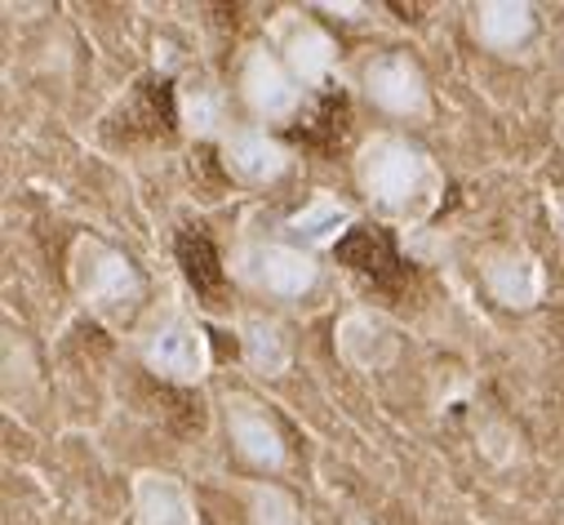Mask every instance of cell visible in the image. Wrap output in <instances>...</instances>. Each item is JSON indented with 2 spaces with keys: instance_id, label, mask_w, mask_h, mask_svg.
<instances>
[{
  "instance_id": "cell-1",
  "label": "cell",
  "mask_w": 564,
  "mask_h": 525,
  "mask_svg": "<svg viewBox=\"0 0 564 525\" xmlns=\"http://www.w3.org/2000/svg\"><path fill=\"white\" fill-rule=\"evenodd\" d=\"M351 183L365 210L395 232L427 227L449 192L445 165L404 129H369L351 152Z\"/></svg>"
},
{
  "instance_id": "cell-2",
  "label": "cell",
  "mask_w": 564,
  "mask_h": 525,
  "mask_svg": "<svg viewBox=\"0 0 564 525\" xmlns=\"http://www.w3.org/2000/svg\"><path fill=\"white\" fill-rule=\"evenodd\" d=\"M227 277L240 294L267 308H312L329 286L325 258L290 240L280 223H267L262 214L240 218L227 249Z\"/></svg>"
},
{
  "instance_id": "cell-3",
  "label": "cell",
  "mask_w": 564,
  "mask_h": 525,
  "mask_svg": "<svg viewBox=\"0 0 564 525\" xmlns=\"http://www.w3.org/2000/svg\"><path fill=\"white\" fill-rule=\"evenodd\" d=\"M63 272H67V290L76 299L80 312H89L102 325H124L133 330L138 317L152 308L148 299V277L143 268L107 236L98 232H76L63 258Z\"/></svg>"
},
{
  "instance_id": "cell-4",
  "label": "cell",
  "mask_w": 564,
  "mask_h": 525,
  "mask_svg": "<svg viewBox=\"0 0 564 525\" xmlns=\"http://www.w3.org/2000/svg\"><path fill=\"white\" fill-rule=\"evenodd\" d=\"M129 352L152 378L170 387H200L214 374V339L178 290H165L138 317V325L129 330Z\"/></svg>"
},
{
  "instance_id": "cell-5",
  "label": "cell",
  "mask_w": 564,
  "mask_h": 525,
  "mask_svg": "<svg viewBox=\"0 0 564 525\" xmlns=\"http://www.w3.org/2000/svg\"><path fill=\"white\" fill-rule=\"evenodd\" d=\"M351 81H356L360 98L395 125H427L436 116L432 81L409 50H395V45L365 50L360 63L351 67Z\"/></svg>"
},
{
  "instance_id": "cell-6",
  "label": "cell",
  "mask_w": 564,
  "mask_h": 525,
  "mask_svg": "<svg viewBox=\"0 0 564 525\" xmlns=\"http://www.w3.org/2000/svg\"><path fill=\"white\" fill-rule=\"evenodd\" d=\"M236 98L249 111L253 125L280 129L294 125L307 107V89L294 81V72L280 63V54L267 41H249L236 58Z\"/></svg>"
},
{
  "instance_id": "cell-7",
  "label": "cell",
  "mask_w": 564,
  "mask_h": 525,
  "mask_svg": "<svg viewBox=\"0 0 564 525\" xmlns=\"http://www.w3.org/2000/svg\"><path fill=\"white\" fill-rule=\"evenodd\" d=\"M262 41L280 54V63L294 72V81L307 94L312 89H325L338 76V58H343L338 36L307 6H280V10H271Z\"/></svg>"
},
{
  "instance_id": "cell-8",
  "label": "cell",
  "mask_w": 564,
  "mask_h": 525,
  "mask_svg": "<svg viewBox=\"0 0 564 525\" xmlns=\"http://www.w3.org/2000/svg\"><path fill=\"white\" fill-rule=\"evenodd\" d=\"M218 415H223V432L231 441V454L258 472V476H280L290 472V437L280 428V419L245 387H227L218 397Z\"/></svg>"
},
{
  "instance_id": "cell-9",
  "label": "cell",
  "mask_w": 564,
  "mask_h": 525,
  "mask_svg": "<svg viewBox=\"0 0 564 525\" xmlns=\"http://www.w3.org/2000/svg\"><path fill=\"white\" fill-rule=\"evenodd\" d=\"M476 277L502 312H538L551 290L542 254L524 240H485L476 249Z\"/></svg>"
},
{
  "instance_id": "cell-10",
  "label": "cell",
  "mask_w": 564,
  "mask_h": 525,
  "mask_svg": "<svg viewBox=\"0 0 564 525\" xmlns=\"http://www.w3.org/2000/svg\"><path fill=\"white\" fill-rule=\"evenodd\" d=\"M218 165L223 174L245 188V192H271L290 179L294 170V148L253 120H236L227 135L218 139Z\"/></svg>"
},
{
  "instance_id": "cell-11",
  "label": "cell",
  "mask_w": 564,
  "mask_h": 525,
  "mask_svg": "<svg viewBox=\"0 0 564 525\" xmlns=\"http://www.w3.org/2000/svg\"><path fill=\"white\" fill-rule=\"evenodd\" d=\"M400 352H404V334L382 308L351 303V308L338 312V321H334V356L351 374H365V378L387 374L400 361Z\"/></svg>"
},
{
  "instance_id": "cell-12",
  "label": "cell",
  "mask_w": 564,
  "mask_h": 525,
  "mask_svg": "<svg viewBox=\"0 0 564 525\" xmlns=\"http://www.w3.org/2000/svg\"><path fill=\"white\" fill-rule=\"evenodd\" d=\"M463 14H467L463 28H467L471 45L494 58H507V63L524 58L542 36V14L529 0H471Z\"/></svg>"
},
{
  "instance_id": "cell-13",
  "label": "cell",
  "mask_w": 564,
  "mask_h": 525,
  "mask_svg": "<svg viewBox=\"0 0 564 525\" xmlns=\"http://www.w3.org/2000/svg\"><path fill=\"white\" fill-rule=\"evenodd\" d=\"M129 525H200V503L178 472L138 468L129 476Z\"/></svg>"
},
{
  "instance_id": "cell-14",
  "label": "cell",
  "mask_w": 564,
  "mask_h": 525,
  "mask_svg": "<svg viewBox=\"0 0 564 525\" xmlns=\"http://www.w3.org/2000/svg\"><path fill=\"white\" fill-rule=\"evenodd\" d=\"M236 343H240V365L262 383H275L294 369V334L285 317L271 308L236 312Z\"/></svg>"
},
{
  "instance_id": "cell-15",
  "label": "cell",
  "mask_w": 564,
  "mask_h": 525,
  "mask_svg": "<svg viewBox=\"0 0 564 525\" xmlns=\"http://www.w3.org/2000/svg\"><path fill=\"white\" fill-rule=\"evenodd\" d=\"M356 223H360V205L356 201H347V196H338L329 188H316L299 210H290L285 218H280V232H285L290 240H299L303 249L325 258L329 249H338V240H347L356 232Z\"/></svg>"
},
{
  "instance_id": "cell-16",
  "label": "cell",
  "mask_w": 564,
  "mask_h": 525,
  "mask_svg": "<svg viewBox=\"0 0 564 525\" xmlns=\"http://www.w3.org/2000/svg\"><path fill=\"white\" fill-rule=\"evenodd\" d=\"M174 107H178V125H183V135L196 139V143H214L227 135V129L236 125L231 116V103H227V89L205 76V72H187L178 81V94H174Z\"/></svg>"
},
{
  "instance_id": "cell-17",
  "label": "cell",
  "mask_w": 564,
  "mask_h": 525,
  "mask_svg": "<svg viewBox=\"0 0 564 525\" xmlns=\"http://www.w3.org/2000/svg\"><path fill=\"white\" fill-rule=\"evenodd\" d=\"M240 503H245V525H312L303 499L280 481L240 485Z\"/></svg>"
},
{
  "instance_id": "cell-18",
  "label": "cell",
  "mask_w": 564,
  "mask_h": 525,
  "mask_svg": "<svg viewBox=\"0 0 564 525\" xmlns=\"http://www.w3.org/2000/svg\"><path fill=\"white\" fill-rule=\"evenodd\" d=\"M476 441H480V454H485L489 463H498V468H507V463L524 459V437H520L507 419H498V415H489V419L480 424Z\"/></svg>"
},
{
  "instance_id": "cell-19",
  "label": "cell",
  "mask_w": 564,
  "mask_h": 525,
  "mask_svg": "<svg viewBox=\"0 0 564 525\" xmlns=\"http://www.w3.org/2000/svg\"><path fill=\"white\" fill-rule=\"evenodd\" d=\"M542 210H546L551 232L564 240V183H546V188H542Z\"/></svg>"
},
{
  "instance_id": "cell-20",
  "label": "cell",
  "mask_w": 564,
  "mask_h": 525,
  "mask_svg": "<svg viewBox=\"0 0 564 525\" xmlns=\"http://www.w3.org/2000/svg\"><path fill=\"white\" fill-rule=\"evenodd\" d=\"M316 14H338V19H347V23H365L373 10L369 6H356V0H321V6H312Z\"/></svg>"
},
{
  "instance_id": "cell-21",
  "label": "cell",
  "mask_w": 564,
  "mask_h": 525,
  "mask_svg": "<svg viewBox=\"0 0 564 525\" xmlns=\"http://www.w3.org/2000/svg\"><path fill=\"white\" fill-rule=\"evenodd\" d=\"M551 135H555V148L564 152V94L551 103Z\"/></svg>"
}]
</instances>
